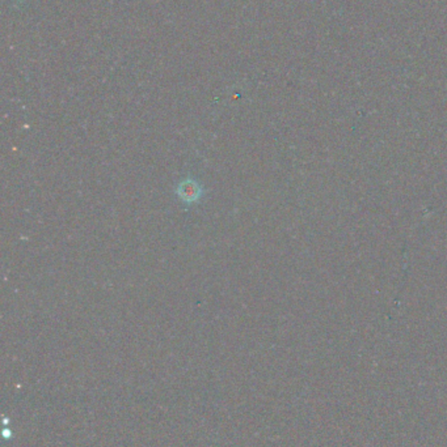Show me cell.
<instances>
[{"instance_id":"obj_1","label":"cell","mask_w":447,"mask_h":447,"mask_svg":"<svg viewBox=\"0 0 447 447\" xmlns=\"http://www.w3.org/2000/svg\"><path fill=\"white\" fill-rule=\"evenodd\" d=\"M204 194H205V191H204V188L201 186L199 181L189 178V177L184 179L182 182H179V185L176 188V195L179 196V199L186 204L196 203L204 196Z\"/></svg>"}]
</instances>
